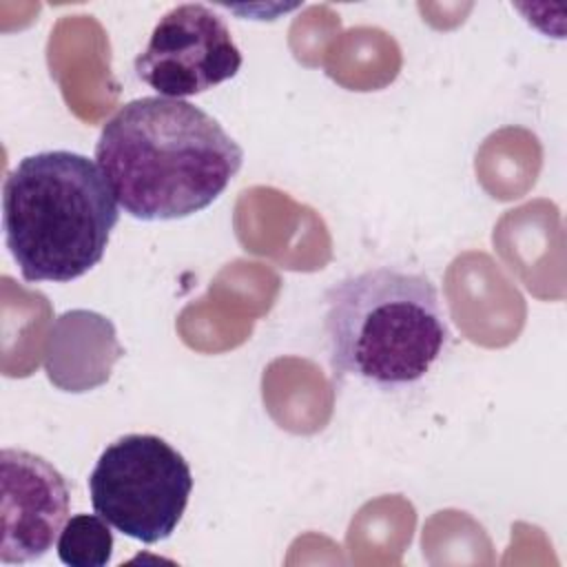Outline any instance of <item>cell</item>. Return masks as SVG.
<instances>
[{"mask_svg":"<svg viewBox=\"0 0 567 567\" xmlns=\"http://www.w3.org/2000/svg\"><path fill=\"white\" fill-rule=\"evenodd\" d=\"M95 162L124 213L171 221L208 208L239 173L244 148L199 106L146 95L106 120Z\"/></svg>","mask_w":567,"mask_h":567,"instance_id":"1","label":"cell"},{"mask_svg":"<svg viewBox=\"0 0 567 567\" xmlns=\"http://www.w3.org/2000/svg\"><path fill=\"white\" fill-rule=\"evenodd\" d=\"M120 204L97 162L73 151L22 157L2 186L4 244L24 281L66 284L106 252Z\"/></svg>","mask_w":567,"mask_h":567,"instance_id":"2","label":"cell"},{"mask_svg":"<svg viewBox=\"0 0 567 567\" xmlns=\"http://www.w3.org/2000/svg\"><path fill=\"white\" fill-rule=\"evenodd\" d=\"M323 334L334 379L383 390L421 381L450 341L436 286L419 272L370 268L323 295Z\"/></svg>","mask_w":567,"mask_h":567,"instance_id":"3","label":"cell"},{"mask_svg":"<svg viewBox=\"0 0 567 567\" xmlns=\"http://www.w3.org/2000/svg\"><path fill=\"white\" fill-rule=\"evenodd\" d=\"M89 492L93 512L111 527L155 545L177 529L193 492V472L162 436L124 434L100 454Z\"/></svg>","mask_w":567,"mask_h":567,"instance_id":"4","label":"cell"},{"mask_svg":"<svg viewBox=\"0 0 567 567\" xmlns=\"http://www.w3.org/2000/svg\"><path fill=\"white\" fill-rule=\"evenodd\" d=\"M133 69L162 97L182 100L235 78L241 51L217 11L186 2L159 18Z\"/></svg>","mask_w":567,"mask_h":567,"instance_id":"5","label":"cell"},{"mask_svg":"<svg viewBox=\"0 0 567 567\" xmlns=\"http://www.w3.org/2000/svg\"><path fill=\"white\" fill-rule=\"evenodd\" d=\"M0 560L24 565L40 560L58 543L69 520L71 489L47 458L4 447L0 452Z\"/></svg>","mask_w":567,"mask_h":567,"instance_id":"6","label":"cell"},{"mask_svg":"<svg viewBox=\"0 0 567 567\" xmlns=\"http://www.w3.org/2000/svg\"><path fill=\"white\" fill-rule=\"evenodd\" d=\"M58 558L69 567H104L113 556V534L97 514H75L58 538Z\"/></svg>","mask_w":567,"mask_h":567,"instance_id":"7","label":"cell"}]
</instances>
